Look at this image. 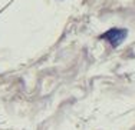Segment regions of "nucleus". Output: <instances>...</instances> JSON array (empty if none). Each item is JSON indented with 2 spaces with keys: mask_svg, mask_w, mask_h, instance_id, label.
<instances>
[{
  "mask_svg": "<svg viewBox=\"0 0 135 130\" xmlns=\"http://www.w3.org/2000/svg\"><path fill=\"white\" fill-rule=\"evenodd\" d=\"M127 34H128V31L125 29H117V27H114V29H109L108 31H105L101 36V39L107 40L112 47H118L127 39Z\"/></svg>",
  "mask_w": 135,
  "mask_h": 130,
  "instance_id": "obj_1",
  "label": "nucleus"
}]
</instances>
